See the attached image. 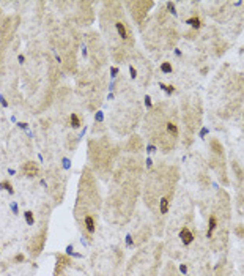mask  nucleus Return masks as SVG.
I'll return each mask as SVG.
<instances>
[{"label": "nucleus", "mask_w": 244, "mask_h": 276, "mask_svg": "<svg viewBox=\"0 0 244 276\" xmlns=\"http://www.w3.org/2000/svg\"><path fill=\"white\" fill-rule=\"evenodd\" d=\"M180 238H181V241H183L184 245H191L192 240H194V235L191 234L189 229H183V231L180 232Z\"/></svg>", "instance_id": "nucleus-1"}, {"label": "nucleus", "mask_w": 244, "mask_h": 276, "mask_svg": "<svg viewBox=\"0 0 244 276\" xmlns=\"http://www.w3.org/2000/svg\"><path fill=\"white\" fill-rule=\"evenodd\" d=\"M22 170H24L29 177H35L36 174H38V167L35 166V163H27L24 167H22Z\"/></svg>", "instance_id": "nucleus-2"}, {"label": "nucleus", "mask_w": 244, "mask_h": 276, "mask_svg": "<svg viewBox=\"0 0 244 276\" xmlns=\"http://www.w3.org/2000/svg\"><path fill=\"white\" fill-rule=\"evenodd\" d=\"M85 226L88 232H95V221H93L91 216H85Z\"/></svg>", "instance_id": "nucleus-3"}, {"label": "nucleus", "mask_w": 244, "mask_h": 276, "mask_svg": "<svg viewBox=\"0 0 244 276\" xmlns=\"http://www.w3.org/2000/svg\"><path fill=\"white\" fill-rule=\"evenodd\" d=\"M115 27H117V30H118V35L121 36V38H126V36H128V33H126V29H125V25L121 24V22H117V24H115Z\"/></svg>", "instance_id": "nucleus-4"}, {"label": "nucleus", "mask_w": 244, "mask_h": 276, "mask_svg": "<svg viewBox=\"0 0 244 276\" xmlns=\"http://www.w3.org/2000/svg\"><path fill=\"white\" fill-rule=\"evenodd\" d=\"M69 122H71V126H72V128H79V126H80V120H79V117H77L76 114H71Z\"/></svg>", "instance_id": "nucleus-5"}, {"label": "nucleus", "mask_w": 244, "mask_h": 276, "mask_svg": "<svg viewBox=\"0 0 244 276\" xmlns=\"http://www.w3.org/2000/svg\"><path fill=\"white\" fill-rule=\"evenodd\" d=\"M186 24L192 25L194 29H199V27H200V19H199V17H191V19H187V22H186Z\"/></svg>", "instance_id": "nucleus-6"}, {"label": "nucleus", "mask_w": 244, "mask_h": 276, "mask_svg": "<svg viewBox=\"0 0 244 276\" xmlns=\"http://www.w3.org/2000/svg\"><path fill=\"white\" fill-rule=\"evenodd\" d=\"M159 207H161V213H167V210H168V200L164 197V199H161V204H159Z\"/></svg>", "instance_id": "nucleus-7"}, {"label": "nucleus", "mask_w": 244, "mask_h": 276, "mask_svg": "<svg viewBox=\"0 0 244 276\" xmlns=\"http://www.w3.org/2000/svg\"><path fill=\"white\" fill-rule=\"evenodd\" d=\"M214 229H216V218H214V216H211V218H210V231H208V238H211V234H213Z\"/></svg>", "instance_id": "nucleus-8"}, {"label": "nucleus", "mask_w": 244, "mask_h": 276, "mask_svg": "<svg viewBox=\"0 0 244 276\" xmlns=\"http://www.w3.org/2000/svg\"><path fill=\"white\" fill-rule=\"evenodd\" d=\"M25 221H27V224H29V226H32V224L35 223V219H33V213H32V211H25Z\"/></svg>", "instance_id": "nucleus-9"}, {"label": "nucleus", "mask_w": 244, "mask_h": 276, "mask_svg": "<svg viewBox=\"0 0 244 276\" xmlns=\"http://www.w3.org/2000/svg\"><path fill=\"white\" fill-rule=\"evenodd\" d=\"M0 186H2L3 189H6L8 192H10V194H13V186H11L8 181H2V183H0Z\"/></svg>", "instance_id": "nucleus-10"}, {"label": "nucleus", "mask_w": 244, "mask_h": 276, "mask_svg": "<svg viewBox=\"0 0 244 276\" xmlns=\"http://www.w3.org/2000/svg\"><path fill=\"white\" fill-rule=\"evenodd\" d=\"M161 70H162L164 73H172V66H170V63H162V65H161Z\"/></svg>", "instance_id": "nucleus-11"}, {"label": "nucleus", "mask_w": 244, "mask_h": 276, "mask_svg": "<svg viewBox=\"0 0 244 276\" xmlns=\"http://www.w3.org/2000/svg\"><path fill=\"white\" fill-rule=\"evenodd\" d=\"M167 128H168V131H172L173 134H176V126H175L173 123H168V126H167Z\"/></svg>", "instance_id": "nucleus-12"}, {"label": "nucleus", "mask_w": 244, "mask_h": 276, "mask_svg": "<svg viewBox=\"0 0 244 276\" xmlns=\"http://www.w3.org/2000/svg\"><path fill=\"white\" fill-rule=\"evenodd\" d=\"M24 259H25V257H24L22 254H17V256L14 257V260H16V262H24Z\"/></svg>", "instance_id": "nucleus-13"}, {"label": "nucleus", "mask_w": 244, "mask_h": 276, "mask_svg": "<svg viewBox=\"0 0 244 276\" xmlns=\"http://www.w3.org/2000/svg\"><path fill=\"white\" fill-rule=\"evenodd\" d=\"M129 73H131V76H132V77H136V76H137V71L134 70V66H129Z\"/></svg>", "instance_id": "nucleus-14"}, {"label": "nucleus", "mask_w": 244, "mask_h": 276, "mask_svg": "<svg viewBox=\"0 0 244 276\" xmlns=\"http://www.w3.org/2000/svg\"><path fill=\"white\" fill-rule=\"evenodd\" d=\"M236 234H239L241 237H244V227H236Z\"/></svg>", "instance_id": "nucleus-15"}, {"label": "nucleus", "mask_w": 244, "mask_h": 276, "mask_svg": "<svg viewBox=\"0 0 244 276\" xmlns=\"http://www.w3.org/2000/svg\"><path fill=\"white\" fill-rule=\"evenodd\" d=\"M145 104H147L148 107L151 106V98H150V96H147V98H145Z\"/></svg>", "instance_id": "nucleus-16"}, {"label": "nucleus", "mask_w": 244, "mask_h": 276, "mask_svg": "<svg viewBox=\"0 0 244 276\" xmlns=\"http://www.w3.org/2000/svg\"><path fill=\"white\" fill-rule=\"evenodd\" d=\"M126 243H128L129 246L132 245V237H131V235H128V237H126Z\"/></svg>", "instance_id": "nucleus-17"}, {"label": "nucleus", "mask_w": 244, "mask_h": 276, "mask_svg": "<svg viewBox=\"0 0 244 276\" xmlns=\"http://www.w3.org/2000/svg\"><path fill=\"white\" fill-rule=\"evenodd\" d=\"M167 6H168V10H170L172 13H175V6H173V5H172L170 2H168V3H167Z\"/></svg>", "instance_id": "nucleus-18"}, {"label": "nucleus", "mask_w": 244, "mask_h": 276, "mask_svg": "<svg viewBox=\"0 0 244 276\" xmlns=\"http://www.w3.org/2000/svg\"><path fill=\"white\" fill-rule=\"evenodd\" d=\"M66 251H68V254H72V246H68Z\"/></svg>", "instance_id": "nucleus-19"}]
</instances>
